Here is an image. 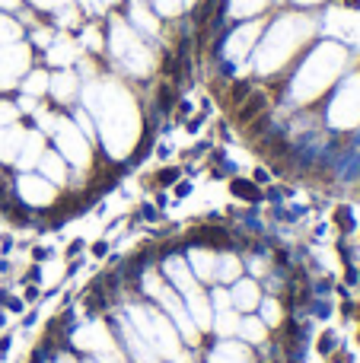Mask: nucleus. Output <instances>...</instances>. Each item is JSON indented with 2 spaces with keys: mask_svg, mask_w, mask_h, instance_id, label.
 Masks as SVG:
<instances>
[{
  "mask_svg": "<svg viewBox=\"0 0 360 363\" xmlns=\"http://www.w3.org/2000/svg\"><path fill=\"white\" fill-rule=\"evenodd\" d=\"M249 271H252L255 277H261V274H268V264H265V258H259V255H252L249 258Z\"/></svg>",
  "mask_w": 360,
  "mask_h": 363,
  "instance_id": "40",
  "label": "nucleus"
},
{
  "mask_svg": "<svg viewBox=\"0 0 360 363\" xmlns=\"http://www.w3.org/2000/svg\"><path fill=\"white\" fill-rule=\"evenodd\" d=\"M0 10H19V0H0Z\"/></svg>",
  "mask_w": 360,
  "mask_h": 363,
  "instance_id": "49",
  "label": "nucleus"
},
{
  "mask_svg": "<svg viewBox=\"0 0 360 363\" xmlns=\"http://www.w3.org/2000/svg\"><path fill=\"white\" fill-rule=\"evenodd\" d=\"M163 277L169 281V287L176 290L179 296H189L198 290V277L191 274L189 262H185L182 255H166L163 258Z\"/></svg>",
  "mask_w": 360,
  "mask_h": 363,
  "instance_id": "13",
  "label": "nucleus"
},
{
  "mask_svg": "<svg viewBox=\"0 0 360 363\" xmlns=\"http://www.w3.org/2000/svg\"><path fill=\"white\" fill-rule=\"evenodd\" d=\"M259 35H261V23H242L240 29L230 32L227 42H223V57H227V61H242V57L255 48Z\"/></svg>",
  "mask_w": 360,
  "mask_h": 363,
  "instance_id": "14",
  "label": "nucleus"
},
{
  "mask_svg": "<svg viewBox=\"0 0 360 363\" xmlns=\"http://www.w3.org/2000/svg\"><path fill=\"white\" fill-rule=\"evenodd\" d=\"M16 194H19V201H23V204L45 211V207H55L57 185H51V182L42 179V176H29V172H23V176L16 179Z\"/></svg>",
  "mask_w": 360,
  "mask_h": 363,
  "instance_id": "9",
  "label": "nucleus"
},
{
  "mask_svg": "<svg viewBox=\"0 0 360 363\" xmlns=\"http://www.w3.org/2000/svg\"><path fill=\"white\" fill-rule=\"evenodd\" d=\"M23 296H26V300H38V284H32V287H29V284H26Z\"/></svg>",
  "mask_w": 360,
  "mask_h": 363,
  "instance_id": "47",
  "label": "nucleus"
},
{
  "mask_svg": "<svg viewBox=\"0 0 360 363\" xmlns=\"http://www.w3.org/2000/svg\"><path fill=\"white\" fill-rule=\"evenodd\" d=\"M32 4L38 10H61V6H67V0H32Z\"/></svg>",
  "mask_w": 360,
  "mask_h": 363,
  "instance_id": "42",
  "label": "nucleus"
},
{
  "mask_svg": "<svg viewBox=\"0 0 360 363\" xmlns=\"http://www.w3.org/2000/svg\"><path fill=\"white\" fill-rule=\"evenodd\" d=\"M230 303H233L236 313H252V309H259V303H261L259 281H252V277L233 281V287H230Z\"/></svg>",
  "mask_w": 360,
  "mask_h": 363,
  "instance_id": "15",
  "label": "nucleus"
},
{
  "mask_svg": "<svg viewBox=\"0 0 360 363\" xmlns=\"http://www.w3.org/2000/svg\"><path fill=\"white\" fill-rule=\"evenodd\" d=\"M74 125L83 128V138H86V140L96 138V128H93V121H89V115L83 112V108H77V112H74Z\"/></svg>",
  "mask_w": 360,
  "mask_h": 363,
  "instance_id": "36",
  "label": "nucleus"
},
{
  "mask_svg": "<svg viewBox=\"0 0 360 363\" xmlns=\"http://www.w3.org/2000/svg\"><path fill=\"white\" fill-rule=\"evenodd\" d=\"M169 182H179V169H163V172H157V185H169Z\"/></svg>",
  "mask_w": 360,
  "mask_h": 363,
  "instance_id": "43",
  "label": "nucleus"
},
{
  "mask_svg": "<svg viewBox=\"0 0 360 363\" xmlns=\"http://www.w3.org/2000/svg\"><path fill=\"white\" fill-rule=\"evenodd\" d=\"M23 138H26V131L16 125L0 128V163H16V153H19V147H23Z\"/></svg>",
  "mask_w": 360,
  "mask_h": 363,
  "instance_id": "23",
  "label": "nucleus"
},
{
  "mask_svg": "<svg viewBox=\"0 0 360 363\" xmlns=\"http://www.w3.org/2000/svg\"><path fill=\"white\" fill-rule=\"evenodd\" d=\"M86 363H96V360H86Z\"/></svg>",
  "mask_w": 360,
  "mask_h": 363,
  "instance_id": "55",
  "label": "nucleus"
},
{
  "mask_svg": "<svg viewBox=\"0 0 360 363\" xmlns=\"http://www.w3.org/2000/svg\"><path fill=\"white\" fill-rule=\"evenodd\" d=\"M61 277H64V264H45V277H42V284H38V287L48 290V284H51V281L57 284Z\"/></svg>",
  "mask_w": 360,
  "mask_h": 363,
  "instance_id": "38",
  "label": "nucleus"
},
{
  "mask_svg": "<svg viewBox=\"0 0 360 363\" xmlns=\"http://www.w3.org/2000/svg\"><path fill=\"white\" fill-rule=\"evenodd\" d=\"M242 277V258L236 255V252H223V255H217V277L214 281L220 284H233Z\"/></svg>",
  "mask_w": 360,
  "mask_h": 363,
  "instance_id": "24",
  "label": "nucleus"
},
{
  "mask_svg": "<svg viewBox=\"0 0 360 363\" xmlns=\"http://www.w3.org/2000/svg\"><path fill=\"white\" fill-rule=\"evenodd\" d=\"M227 10H230L233 19H249V16H255V13L265 10V0H230Z\"/></svg>",
  "mask_w": 360,
  "mask_h": 363,
  "instance_id": "30",
  "label": "nucleus"
},
{
  "mask_svg": "<svg viewBox=\"0 0 360 363\" xmlns=\"http://www.w3.org/2000/svg\"><path fill=\"white\" fill-rule=\"evenodd\" d=\"M16 118H19V108L13 106V102L0 99V128H10V125H16Z\"/></svg>",
  "mask_w": 360,
  "mask_h": 363,
  "instance_id": "35",
  "label": "nucleus"
},
{
  "mask_svg": "<svg viewBox=\"0 0 360 363\" xmlns=\"http://www.w3.org/2000/svg\"><path fill=\"white\" fill-rule=\"evenodd\" d=\"M185 4H189V6H191V4H195V0H182V6H185Z\"/></svg>",
  "mask_w": 360,
  "mask_h": 363,
  "instance_id": "54",
  "label": "nucleus"
},
{
  "mask_svg": "<svg viewBox=\"0 0 360 363\" xmlns=\"http://www.w3.org/2000/svg\"><path fill=\"white\" fill-rule=\"evenodd\" d=\"M99 4H106V6H115V4H118V0H99Z\"/></svg>",
  "mask_w": 360,
  "mask_h": 363,
  "instance_id": "53",
  "label": "nucleus"
},
{
  "mask_svg": "<svg viewBox=\"0 0 360 363\" xmlns=\"http://www.w3.org/2000/svg\"><path fill=\"white\" fill-rule=\"evenodd\" d=\"M230 194H233V198H240V201H249V204L261 198L259 185H255V182H249V179H233V182H230Z\"/></svg>",
  "mask_w": 360,
  "mask_h": 363,
  "instance_id": "31",
  "label": "nucleus"
},
{
  "mask_svg": "<svg viewBox=\"0 0 360 363\" xmlns=\"http://www.w3.org/2000/svg\"><path fill=\"white\" fill-rule=\"evenodd\" d=\"M329 121L335 128H354L360 125V74L344 80V86L335 93L329 106Z\"/></svg>",
  "mask_w": 360,
  "mask_h": 363,
  "instance_id": "7",
  "label": "nucleus"
},
{
  "mask_svg": "<svg viewBox=\"0 0 360 363\" xmlns=\"http://www.w3.org/2000/svg\"><path fill=\"white\" fill-rule=\"evenodd\" d=\"M42 153H45V138H42V131H26V138H23V147H19V153H16V166L23 172H32L38 166V160H42Z\"/></svg>",
  "mask_w": 360,
  "mask_h": 363,
  "instance_id": "19",
  "label": "nucleus"
},
{
  "mask_svg": "<svg viewBox=\"0 0 360 363\" xmlns=\"http://www.w3.org/2000/svg\"><path fill=\"white\" fill-rule=\"evenodd\" d=\"M259 306H261V315H259V319L265 322L268 328H278V325H284V309H281V303L274 300V296H268V300H261Z\"/></svg>",
  "mask_w": 360,
  "mask_h": 363,
  "instance_id": "29",
  "label": "nucleus"
},
{
  "mask_svg": "<svg viewBox=\"0 0 360 363\" xmlns=\"http://www.w3.org/2000/svg\"><path fill=\"white\" fill-rule=\"evenodd\" d=\"M316 23L303 13H291V16H281L278 23L271 26V32L265 35L261 48L255 51V70L259 74H274L306 38L313 35Z\"/></svg>",
  "mask_w": 360,
  "mask_h": 363,
  "instance_id": "2",
  "label": "nucleus"
},
{
  "mask_svg": "<svg viewBox=\"0 0 360 363\" xmlns=\"http://www.w3.org/2000/svg\"><path fill=\"white\" fill-rule=\"evenodd\" d=\"M55 144H57V153L67 160V166H77V169H86L93 163V153H89V140L80 138V128L74 121H57L55 128Z\"/></svg>",
  "mask_w": 360,
  "mask_h": 363,
  "instance_id": "6",
  "label": "nucleus"
},
{
  "mask_svg": "<svg viewBox=\"0 0 360 363\" xmlns=\"http://www.w3.org/2000/svg\"><path fill=\"white\" fill-rule=\"evenodd\" d=\"M208 363H252V357H249L246 345H233V341L223 338L220 345L208 354Z\"/></svg>",
  "mask_w": 360,
  "mask_h": 363,
  "instance_id": "22",
  "label": "nucleus"
},
{
  "mask_svg": "<svg viewBox=\"0 0 360 363\" xmlns=\"http://www.w3.org/2000/svg\"><path fill=\"white\" fill-rule=\"evenodd\" d=\"M210 306H214V332L220 335V338H233L236 328H240V313L233 309V303H230V290L227 287H214L210 290Z\"/></svg>",
  "mask_w": 360,
  "mask_h": 363,
  "instance_id": "10",
  "label": "nucleus"
},
{
  "mask_svg": "<svg viewBox=\"0 0 360 363\" xmlns=\"http://www.w3.org/2000/svg\"><path fill=\"white\" fill-rule=\"evenodd\" d=\"M70 338H74V345L80 347L83 354H96V357H99V354H106V351H112V347H118L112 341V332H108L106 322H89V325L77 328Z\"/></svg>",
  "mask_w": 360,
  "mask_h": 363,
  "instance_id": "11",
  "label": "nucleus"
},
{
  "mask_svg": "<svg viewBox=\"0 0 360 363\" xmlns=\"http://www.w3.org/2000/svg\"><path fill=\"white\" fill-rule=\"evenodd\" d=\"M344 57L348 55H344L342 45H335V42L319 45V48L303 61L300 74L293 77V99L297 102L316 99V96L338 77V70L344 67Z\"/></svg>",
  "mask_w": 360,
  "mask_h": 363,
  "instance_id": "3",
  "label": "nucleus"
},
{
  "mask_svg": "<svg viewBox=\"0 0 360 363\" xmlns=\"http://www.w3.org/2000/svg\"><path fill=\"white\" fill-rule=\"evenodd\" d=\"M96 363H128V360H125V354H121L118 347H112V351L99 354V360H96Z\"/></svg>",
  "mask_w": 360,
  "mask_h": 363,
  "instance_id": "39",
  "label": "nucleus"
},
{
  "mask_svg": "<svg viewBox=\"0 0 360 363\" xmlns=\"http://www.w3.org/2000/svg\"><path fill=\"white\" fill-rule=\"evenodd\" d=\"M252 93V86H249V83H230L227 86V96H223V102H227V108H240L242 106V99H246V96Z\"/></svg>",
  "mask_w": 360,
  "mask_h": 363,
  "instance_id": "33",
  "label": "nucleus"
},
{
  "mask_svg": "<svg viewBox=\"0 0 360 363\" xmlns=\"http://www.w3.org/2000/svg\"><path fill=\"white\" fill-rule=\"evenodd\" d=\"M74 57H77V45L67 42V38H57L55 45H48V61L55 64V67H67Z\"/></svg>",
  "mask_w": 360,
  "mask_h": 363,
  "instance_id": "27",
  "label": "nucleus"
},
{
  "mask_svg": "<svg viewBox=\"0 0 360 363\" xmlns=\"http://www.w3.org/2000/svg\"><path fill=\"white\" fill-rule=\"evenodd\" d=\"M236 335H240L246 345H265L268 341V325L261 319H255V315H246V319H240V328H236Z\"/></svg>",
  "mask_w": 360,
  "mask_h": 363,
  "instance_id": "25",
  "label": "nucleus"
},
{
  "mask_svg": "<svg viewBox=\"0 0 360 363\" xmlns=\"http://www.w3.org/2000/svg\"><path fill=\"white\" fill-rule=\"evenodd\" d=\"M185 262H189L191 274L198 277V284H201V281H214V277H217V252L208 249V245H191Z\"/></svg>",
  "mask_w": 360,
  "mask_h": 363,
  "instance_id": "17",
  "label": "nucleus"
},
{
  "mask_svg": "<svg viewBox=\"0 0 360 363\" xmlns=\"http://www.w3.org/2000/svg\"><path fill=\"white\" fill-rule=\"evenodd\" d=\"M106 252H108V245H106V242H96V245H93V255H96V258H102Z\"/></svg>",
  "mask_w": 360,
  "mask_h": 363,
  "instance_id": "48",
  "label": "nucleus"
},
{
  "mask_svg": "<svg viewBox=\"0 0 360 363\" xmlns=\"http://www.w3.org/2000/svg\"><path fill=\"white\" fill-rule=\"evenodd\" d=\"M121 325H118V335H121V347L125 354L131 357V363H159V354L147 345V338L137 332V328L128 322V315H121Z\"/></svg>",
  "mask_w": 360,
  "mask_h": 363,
  "instance_id": "12",
  "label": "nucleus"
},
{
  "mask_svg": "<svg viewBox=\"0 0 360 363\" xmlns=\"http://www.w3.org/2000/svg\"><path fill=\"white\" fill-rule=\"evenodd\" d=\"M185 309H189V315H191L198 332H210V325H214V306H210L204 290H195V294L185 296Z\"/></svg>",
  "mask_w": 360,
  "mask_h": 363,
  "instance_id": "18",
  "label": "nucleus"
},
{
  "mask_svg": "<svg viewBox=\"0 0 360 363\" xmlns=\"http://www.w3.org/2000/svg\"><path fill=\"white\" fill-rule=\"evenodd\" d=\"M86 106L89 112L99 115V128H102V140H106V150L112 157L131 150L134 144V128H137V115H134V102L125 96V89H118L115 83H96L86 89Z\"/></svg>",
  "mask_w": 360,
  "mask_h": 363,
  "instance_id": "1",
  "label": "nucleus"
},
{
  "mask_svg": "<svg viewBox=\"0 0 360 363\" xmlns=\"http://www.w3.org/2000/svg\"><path fill=\"white\" fill-rule=\"evenodd\" d=\"M189 194H191V182H182V179H179V182H176V198H189Z\"/></svg>",
  "mask_w": 360,
  "mask_h": 363,
  "instance_id": "44",
  "label": "nucleus"
},
{
  "mask_svg": "<svg viewBox=\"0 0 360 363\" xmlns=\"http://www.w3.org/2000/svg\"><path fill=\"white\" fill-rule=\"evenodd\" d=\"M128 322L144 335L147 345H150L159 357H166V360L179 357V345H182V338H179L176 325L169 322L166 313L144 306V303H131V306H128Z\"/></svg>",
  "mask_w": 360,
  "mask_h": 363,
  "instance_id": "4",
  "label": "nucleus"
},
{
  "mask_svg": "<svg viewBox=\"0 0 360 363\" xmlns=\"http://www.w3.org/2000/svg\"><path fill=\"white\" fill-rule=\"evenodd\" d=\"M51 363H80L74 357V354H55V357H51Z\"/></svg>",
  "mask_w": 360,
  "mask_h": 363,
  "instance_id": "46",
  "label": "nucleus"
},
{
  "mask_svg": "<svg viewBox=\"0 0 360 363\" xmlns=\"http://www.w3.org/2000/svg\"><path fill=\"white\" fill-rule=\"evenodd\" d=\"M191 242L195 245H208V249H233V242H236V236H233V230H227V226H208V223H201V226H195L191 230Z\"/></svg>",
  "mask_w": 360,
  "mask_h": 363,
  "instance_id": "16",
  "label": "nucleus"
},
{
  "mask_svg": "<svg viewBox=\"0 0 360 363\" xmlns=\"http://www.w3.org/2000/svg\"><path fill=\"white\" fill-rule=\"evenodd\" d=\"M108 48L118 57V64L134 77H147L153 70V55L134 29H128L121 19L112 23V35H108Z\"/></svg>",
  "mask_w": 360,
  "mask_h": 363,
  "instance_id": "5",
  "label": "nucleus"
},
{
  "mask_svg": "<svg viewBox=\"0 0 360 363\" xmlns=\"http://www.w3.org/2000/svg\"><path fill=\"white\" fill-rule=\"evenodd\" d=\"M32 48L23 42H13L0 48V89H13L26 74H29Z\"/></svg>",
  "mask_w": 360,
  "mask_h": 363,
  "instance_id": "8",
  "label": "nucleus"
},
{
  "mask_svg": "<svg viewBox=\"0 0 360 363\" xmlns=\"http://www.w3.org/2000/svg\"><path fill=\"white\" fill-rule=\"evenodd\" d=\"M48 80L51 77L45 74V70H29V74L23 77V96H32V99L45 96L48 93Z\"/></svg>",
  "mask_w": 360,
  "mask_h": 363,
  "instance_id": "28",
  "label": "nucleus"
},
{
  "mask_svg": "<svg viewBox=\"0 0 360 363\" xmlns=\"http://www.w3.org/2000/svg\"><path fill=\"white\" fill-rule=\"evenodd\" d=\"M172 106H176V89H172L169 83H163V86L157 89V108H159V112L166 115V112H169Z\"/></svg>",
  "mask_w": 360,
  "mask_h": 363,
  "instance_id": "34",
  "label": "nucleus"
},
{
  "mask_svg": "<svg viewBox=\"0 0 360 363\" xmlns=\"http://www.w3.org/2000/svg\"><path fill=\"white\" fill-rule=\"evenodd\" d=\"M153 10H157L159 16H176V13L182 10V0H153Z\"/></svg>",
  "mask_w": 360,
  "mask_h": 363,
  "instance_id": "37",
  "label": "nucleus"
},
{
  "mask_svg": "<svg viewBox=\"0 0 360 363\" xmlns=\"http://www.w3.org/2000/svg\"><path fill=\"white\" fill-rule=\"evenodd\" d=\"M332 338H335L332 332H325V335H322V341H319V351H322V354H329V351H332Z\"/></svg>",
  "mask_w": 360,
  "mask_h": 363,
  "instance_id": "45",
  "label": "nucleus"
},
{
  "mask_svg": "<svg viewBox=\"0 0 360 363\" xmlns=\"http://www.w3.org/2000/svg\"><path fill=\"white\" fill-rule=\"evenodd\" d=\"M255 182H268V172L265 169H255Z\"/></svg>",
  "mask_w": 360,
  "mask_h": 363,
  "instance_id": "51",
  "label": "nucleus"
},
{
  "mask_svg": "<svg viewBox=\"0 0 360 363\" xmlns=\"http://www.w3.org/2000/svg\"><path fill=\"white\" fill-rule=\"evenodd\" d=\"M128 23H131V29L140 32V35H157V32H159L157 16H153L147 6H140V4L131 6V13H128Z\"/></svg>",
  "mask_w": 360,
  "mask_h": 363,
  "instance_id": "26",
  "label": "nucleus"
},
{
  "mask_svg": "<svg viewBox=\"0 0 360 363\" xmlns=\"http://www.w3.org/2000/svg\"><path fill=\"white\" fill-rule=\"evenodd\" d=\"M77 252H83V242H80V239H77V242H70L67 255H70V258H74V255H77Z\"/></svg>",
  "mask_w": 360,
  "mask_h": 363,
  "instance_id": "50",
  "label": "nucleus"
},
{
  "mask_svg": "<svg viewBox=\"0 0 360 363\" xmlns=\"http://www.w3.org/2000/svg\"><path fill=\"white\" fill-rule=\"evenodd\" d=\"M297 4H303V6H306V4H322V0H297Z\"/></svg>",
  "mask_w": 360,
  "mask_h": 363,
  "instance_id": "52",
  "label": "nucleus"
},
{
  "mask_svg": "<svg viewBox=\"0 0 360 363\" xmlns=\"http://www.w3.org/2000/svg\"><path fill=\"white\" fill-rule=\"evenodd\" d=\"M48 93L55 96L57 102H74L77 93H80V80H77L74 70L64 67V70H57V74L48 80Z\"/></svg>",
  "mask_w": 360,
  "mask_h": 363,
  "instance_id": "21",
  "label": "nucleus"
},
{
  "mask_svg": "<svg viewBox=\"0 0 360 363\" xmlns=\"http://www.w3.org/2000/svg\"><path fill=\"white\" fill-rule=\"evenodd\" d=\"M19 35H23V26H19L16 19H10V16L0 13V48H4V45L19 42Z\"/></svg>",
  "mask_w": 360,
  "mask_h": 363,
  "instance_id": "32",
  "label": "nucleus"
},
{
  "mask_svg": "<svg viewBox=\"0 0 360 363\" xmlns=\"http://www.w3.org/2000/svg\"><path fill=\"white\" fill-rule=\"evenodd\" d=\"M35 169L42 172V179H48L51 185H67V172L70 169H67V160H64L57 150H45Z\"/></svg>",
  "mask_w": 360,
  "mask_h": 363,
  "instance_id": "20",
  "label": "nucleus"
},
{
  "mask_svg": "<svg viewBox=\"0 0 360 363\" xmlns=\"http://www.w3.org/2000/svg\"><path fill=\"white\" fill-rule=\"evenodd\" d=\"M83 42H86V45H89V48H93V51H99V48H102V38H99V29H86V32H83Z\"/></svg>",
  "mask_w": 360,
  "mask_h": 363,
  "instance_id": "41",
  "label": "nucleus"
}]
</instances>
